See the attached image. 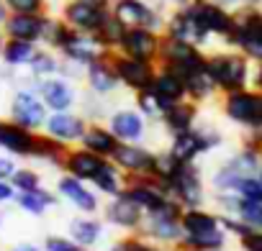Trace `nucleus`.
Instances as JSON below:
<instances>
[{
  "instance_id": "5701e85b",
  "label": "nucleus",
  "mask_w": 262,
  "mask_h": 251,
  "mask_svg": "<svg viewBox=\"0 0 262 251\" xmlns=\"http://www.w3.org/2000/svg\"><path fill=\"white\" fill-rule=\"evenodd\" d=\"M149 90H152V92H155V97L160 100L162 110H170L175 103H180V100H185V97H188V95H185V80H183L178 72L165 69V67H160V69H157V74H155V80H152Z\"/></svg>"
},
{
  "instance_id": "c756f323",
  "label": "nucleus",
  "mask_w": 262,
  "mask_h": 251,
  "mask_svg": "<svg viewBox=\"0 0 262 251\" xmlns=\"http://www.w3.org/2000/svg\"><path fill=\"white\" fill-rule=\"evenodd\" d=\"M90 185L100 192V195H108V197H116V195H121L123 190H126V185H128V177L111 162V159H105V164L98 169V174L90 180Z\"/></svg>"
},
{
  "instance_id": "72a5a7b5",
  "label": "nucleus",
  "mask_w": 262,
  "mask_h": 251,
  "mask_svg": "<svg viewBox=\"0 0 262 251\" xmlns=\"http://www.w3.org/2000/svg\"><path fill=\"white\" fill-rule=\"evenodd\" d=\"M226 164L239 174V177H247V174H257L259 164H262V149L254 146V144H247L242 141V146L226 159Z\"/></svg>"
},
{
  "instance_id": "f704fd0d",
  "label": "nucleus",
  "mask_w": 262,
  "mask_h": 251,
  "mask_svg": "<svg viewBox=\"0 0 262 251\" xmlns=\"http://www.w3.org/2000/svg\"><path fill=\"white\" fill-rule=\"evenodd\" d=\"M180 225H183V233H208V231L221 228V220H219V215H213L203 208H183Z\"/></svg>"
},
{
  "instance_id": "e2e57ef3",
  "label": "nucleus",
  "mask_w": 262,
  "mask_h": 251,
  "mask_svg": "<svg viewBox=\"0 0 262 251\" xmlns=\"http://www.w3.org/2000/svg\"><path fill=\"white\" fill-rule=\"evenodd\" d=\"M257 177H259V182H262V164H259V169H257Z\"/></svg>"
},
{
  "instance_id": "2f4dec72",
  "label": "nucleus",
  "mask_w": 262,
  "mask_h": 251,
  "mask_svg": "<svg viewBox=\"0 0 262 251\" xmlns=\"http://www.w3.org/2000/svg\"><path fill=\"white\" fill-rule=\"evenodd\" d=\"M167 152L172 154V159L178 162H195L198 157H203V144H201V136L195 129L185 131V134H175L170 136V144H167Z\"/></svg>"
},
{
  "instance_id": "2eb2a0df",
  "label": "nucleus",
  "mask_w": 262,
  "mask_h": 251,
  "mask_svg": "<svg viewBox=\"0 0 262 251\" xmlns=\"http://www.w3.org/2000/svg\"><path fill=\"white\" fill-rule=\"evenodd\" d=\"M105 123L113 131V136L126 144H144V139L149 134V120L137 108H116L108 113Z\"/></svg>"
},
{
  "instance_id": "4d7b16f0",
  "label": "nucleus",
  "mask_w": 262,
  "mask_h": 251,
  "mask_svg": "<svg viewBox=\"0 0 262 251\" xmlns=\"http://www.w3.org/2000/svg\"><path fill=\"white\" fill-rule=\"evenodd\" d=\"M162 3H167L170 8H183V6L190 3V0H162Z\"/></svg>"
},
{
  "instance_id": "6e6552de",
  "label": "nucleus",
  "mask_w": 262,
  "mask_h": 251,
  "mask_svg": "<svg viewBox=\"0 0 262 251\" xmlns=\"http://www.w3.org/2000/svg\"><path fill=\"white\" fill-rule=\"evenodd\" d=\"M111 62L116 67V74L121 80V87L128 92H142L152 85L160 64L152 59H139V57H128L121 52H111Z\"/></svg>"
},
{
  "instance_id": "603ef678",
  "label": "nucleus",
  "mask_w": 262,
  "mask_h": 251,
  "mask_svg": "<svg viewBox=\"0 0 262 251\" xmlns=\"http://www.w3.org/2000/svg\"><path fill=\"white\" fill-rule=\"evenodd\" d=\"M113 251H157V248H152V246H147V243H142L137 238H128V241H121Z\"/></svg>"
},
{
  "instance_id": "c9c22d12",
  "label": "nucleus",
  "mask_w": 262,
  "mask_h": 251,
  "mask_svg": "<svg viewBox=\"0 0 262 251\" xmlns=\"http://www.w3.org/2000/svg\"><path fill=\"white\" fill-rule=\"evenodd\" d=\"M70 36H72V29L62 21V16L57 13H47V23H44V34H41V41H39V46H47V49H54V52H59L67 41H70Z\"/></svg>"
},
{
  "instance_id": "680f3d73",
  "label": "nucleus",
  "mask_w": 262,
  "mask_h": 251,
  "mask_svg": "<svg viewBox=\"0 0 262 251\" xmlns=\"http://www.w3.org/2000/svg\"><path fill=\"white\" fill-rule=\"evenodd\" d=\"M3 44H6V34H3V29H0V49H3Z\"/></svg>"
},
{
  "instance_id": "4be33fe9",
  "label": "nucleus",
  "mask_w": 262,
  "mask_h": 251,
  "mask_svg": "<svg viewBox=\"0 0 262 251\" xmlns=\"http://www.w3.org/2000/svg\"><path fill=\"white\" fill-rule=\"evenodd\" d=\"M47 23V13H11L8 21L3 23L6 39H21V41H41Z\"/></svg>"
},
{
  "instance_id": "c03bdc74",
  "label": "nucleus",
  "mask_w": 262,
  "mask_h": 251,
  "mask_svg": "<svg viewBox=\"0 0 262 251\" xmlns=\"http://www.w3.org/2000/svg\"><path fill=\"white\" fill-rule=\"evenodd\" d=\"M234 192L242 197V200H254V203H262V182L257 174H247V177H239L236 185H234Z\"/></svg>"
},
{
  "instance_id": "1a4fd4ad",
  "label": "nucleus",
  "mask_w": 262,
  "mask_h": 251,
  "mask_svg": "<svg viewBox=\"0 0 262 251\" xmlns=\"http://www.w3.org/2000/svg\"><path fill=\"white\" fill-rule=\"evenodd\" d=\"M108 13V3H90V0H64L59 6L62 21L77 34H98Z\"/></svg>"
},
{
  "instance_id": "4468645a",
  "label": "nucleus",
  "mask_w": 262,
  "mask_h": 251,
  "mask_svg": "<svg viewBox=\"0 0 262 251\" xmlns=\"http://www.w3.org/2000/svg\"><path fill=\"white\" fill-rule=\"evenodd\" d=\"M180 215H183V205L170 200L167 205H162L160 210H149L142 218V228L147 236L157 238V241H180L183 238V225H180Z\"/></svg>"
},
{
  "instance_id": "a211bd4d",
  "label": "nucleus",
  "mask_w": 262,
  "mask_h": 251,
  "mask_svg": "<svg viewBox=\"0 0 262 251\" xmlns=\"http://www.w3.org/2000/svg\"><path fill=\"white\" fill-rule=\"evenodd\" d=\"M59 54H62L64 62L85 69V67H90L93 62H98L100 57H105L111 52L100 44V39L95 34H77V31H72L70 41L59 49Z\"/></svg>"
},
{
  "instance_id": "0e129e2a",
  "label": "nucleus",
  "mask_w": 262,
  "mask_h": 251,
  "mask_svg": "<svg viewBox=\"0 0 262 251\" xmlns=\"http://www.w3.org/2000/svg\"><path fill=\"white\" fill-rule=\"evenodd\" d=\"M90 3H111V0H90Z\"/></svg>"
},
{
  "instance_id": "dca6fc26",
  "label": "nucleus",
  "mask_w": 262,
  "mask_h": 251,
  "mask_svg": "<svg viewBox=\"0 0 262 251\" xmlns=\"http://www.w3.org/2000/svg\"><path fill=\"white\" fill-rule=\"evenodd\" d=\"M123 192L134 200L144 213L160 210L162 205H167L172 200L170 192H167V185L160 177H155V174H149V177H128V185H126Z\"/></svg>"
},
{
  "instance_id": "e433bc0d",
  "label": "nucleus",
  "mask_w": 262,
  "mask_h": 251,
  "mask_svg": "<svg viewBox=\"0 0 262 251\" xmlns=\"http://www.w3.org/2000/svg\"><path fill=\"white\" fill-rule=\"evenodd\" d=\"M67 149H70L67 144H62V141L47 136L44 131H39V134H36V146H34V157H31V159H41V162H47V164H52V167H62Z\"/></svg>"
},
{
  "instance_id": "09e8293b",
  "label": "nucleus",
  "mask_w": 262,
  "mask_h": 251,
  "mask_svg": "<svg viewBox=\"0 0 262 251\" xmlns=\"http://www.w3.org/2000/svg\"><path fill=\"white\" fill-rule=\"evenodd\" d=\"M47 251H85L75 238H64V236H49L47 238Z\"/></svg>"
},
{
  "instance_id": "6ab92c4d",
  "label": "nucleus",
  "mask_w": 262,
  "mask_h": 251,
  "mask_svg": "<svg viewBox=\"0 0 262 251\" xmlns=\"http://www.w3.org/2000/svg\"><path fill=\"white\" fill-rule=\"evenodd\" d=\"M82 80L90 95L95 97H111L121 90V80L116 74V67L111 62V54L100 57L98 62H93L90 67L82 69Z\"/></svg>"
},
{
  "instance_id": "052dcab7",
  "label": "nucleus",
  "mask_w": 262,
  "mask_h": 251,
  "mask_svg": "<svg viewBox=\"0 0 262 251\" xmlns=\"http://www.w3.org/2000/svg\"><path fill=\"white\" fill-rule=\"evenodd\" d=\"M244 6H262V0H244Z\"/></svg>"
},
{
  "instance_id": "aec40b11",
  "label": "nucleus",
  "mask_w": 262,
  "mask_h": 251,
  "mask_svg": "<svg viewBox=\"0 0 262 251\" xmlns=\"http://www.w3.org/2000/svg\"><path fill=\"white\" fill-rule=\"evenodd\" d=\"M34 146H36V131H29L24 126H18L16 120H3L0 118V149L11 157H21V159H31L34 157Z\"/></svg>"
},
{
  "instance_id": "412c9836",
  "label": "nucleus",
  "mask_w": 262,
  "mask_h": 251,
  "mask_svg": "<svg viewBox=\"0 0 262 251\" xmlns=\"http://www.w3.org/2000/svg\"><path fill=\"white\" fill-rule=\"evenodd\" d=\"M160 46H162V31H155V29H126L118 52L128 54V57L157 62Z\"/></svg>"
},
{
  "instance_id": "0eeeda50",
  "label": "nucleus",
  "mask_w": 262,
  "mask_h": 251,
  "mask_svg": "<svg viewBox=\"0 0 262 251\" xmlns=\"http://www.w3.org/2000/svg\"><path fill=\"white\" fill-rule=\"evenodd\" d=\"M8 118L16 120L18 126H24V129L29 131H44V123L49 118V108L44 105L41 95L36 92L34 82L31 85H24L13 92L11 97V105H8Z\"/></svg>"
},
{
  "instance_id": "a19ab883",
  "label": "nucleus",
  "mask_w": 262,
  "mask_h": 251,
  "mask_svg": "<svg viewBox=\"0 0 262 251\" xmlns=\"http://www.w3.org/2000/svg\"><path fill=\"white\" fill-rule=\"evenodd\" d=\"M123 34H126V26L108 13V18L103 21V26L98 29L95 36L100 39V44H103L108 52H118V46H121V41H123Z\"/></svg>"
},
{
  "instance_id": "49530a36",
  "label": "nucleus",
  "mask_w": 262,
  "mask_h": 251,
  "mask_svg": "<svg viewBox=\"0 0 262 251\" xmlns=\"http://www.w3.org/2000/svg\"><path fill=\"white\" fill-rule=\"evenodd\" d=\"M195 131H198V136H201V144H203V152H206V154L213 152V149H219V146L224 144V134L216 129V126H211V123H198Z\"/></svg>"
},
{
  "instance_id": "7c9ffc66",
  "label": "nucleus",
  "mask_w": 262,
  "mask_h": 251,
  "mask_svg": "<svg viewBox=\"0 0 262 251\" xmlns=\"http://www.w3.org/2000/svg\"><path fill=\"white\" fill-rule=\"evenodd\" d=\"M185 95H188V100H193L198 105H203V103H208L211 97L219 95V87H216V82H213V77L206 67H201V69H195L185 77Z\"/></svg>"
},
{
  "instance_id": "864d4df0",
  "label": "nucleus",
  "mask_w": 262,
  "mask_h": 251,
  "mask_svg": "<svg viewBox=\"0 0 262 251\" xmlns=\"http://www.w3.org/2000/svg\"><path fill=\"white\" fill-rule=\"evenodd\" d=\"M16 200V187L11 180H0V203H11Z\"/></svg>"
},
{
  "instance_id": "f3484780",
  "label": "nucleus",
  "mask_w": 262,
  "mask_h": 251,
  "mask_svg": "<svg viewBox=\"0 0 262 251\" xmlns=\"http://www.w3.org/2000/svg\"><path fill=\"white\" fill-rule=\"evenodd\" d=\"M88 118L77 110H62V113H49L47 123H44V134L67 144V146H77L88 131Z\"/></svg>"
},
{
  "instance_id": "37998d69",
  "label": "nucleus",
  "mask_w": 262,
  "mask_h": 251,
  "mask_svg": "<svg viewBox=\"0 0 262 251\" xmlns=\"http://www.w3.org/2000/svg\"><path fill=\"white\" fill-rule=\"evenodd\" d=\"M234 215H236L239 220H244L249 228H262V203L242 200V197H239V205H236Z\"/></svg>"
},
{
  "instance_id": "6e6d98bb",
  "label": "nucleus",
  "mask_w": 262,
  "mask_h": 251,
  "mask_svg": "<svg viewBox=\"0 0 262 251\" xmlns=\"http://www.w3.org/2000/svg\"><path fill=\"white\" fill-rule=\"evenodd\" d=\"M8 16H11V11L6 6V0H0V29H3V23L8 21Z\"/></svg>"
},
{
  "instance_id": "a18cd8bd",
  "label": "nucleus",
  "mask_w": 262,
  "mask_h": 251,
  "mask_svg": "<svg viewBox=\"0 0 262 251\" xmlns=\"http://www.w3.org/2000/svg\"><path fill=\"white\" fill-rule=\"evenodd\" d=\"M11 182H13L16 192H29V190L41 187V174H39L36 169H31V167H18V169L13 172Z\"/></svg>"
},
{
  "instance_id": "ddd939ff",
  "label": "nucleus",
  "mask_w": 262,
  "mask_h": 251,
  "mask_svg": "<svg viewBox=\"0 0 262 251\" xmlns=\"http://www.w3.org/2000/svg\"><path fill=\"white\" fill-rule=\"evenodd\" d=\"M111 162L126 174V177H149L155 174V164H157V152H152L144 144H126L118 141Z\"/></svg>"
},
{
  "instance_id": "79ce46f5",
  "label": "nucleus",
  "mask_w": 262,
  "mask_h": 251,
  "mask_svg": "<svg viewBox=\"0 0 262 251\" xmlns=\"http://www.w3.org/2000/svg\"><path fill=\"white\" fill-rule=\"evenodd\" d=\"M134 108L152 123V120H160L162 115H165V110H162V105H160V100L155 97V92L147 87V90H142V92H134Z\"/></svg>"
},
{
  "instance_id": "ea45409f",
  "label": "nucleus",
  "mask_w": 262,
  "mask_h": 251,
  "mask_svg": "<svg viewBox=\"0 0 262 251\" xmlns=\"http://www.w3.org/2000/svg\"><path fill=\"white\" fill-rule=\"evenodd\" d=\"M100 233H103V225L98 220H93V218H75L70 223V238H75L82 248L98 243Z\"/></svg>"
},
{
  "instance_id": "69168bd1",
  "label": "nucleus",
  "mask_w": 262,
  "mask_h": 251,
  "mask_svg": "<svg viewBox=\"0 0 262 251\" xmlns=\"http://www.w3.org/2000/svg\"><path fill=\"white\" fill-rule=\"evenodd\" d=\"M49 3H52V0H49ZM57 3H59V6H62V3H64V0H57Z\"/></svg>"
},
{
  "instance_id": "bb28decb",
  "label": "nucleus",
  "mask_w": 262,
  "mask_h": 251,
  "mask_svg": "<svg viewBox=\"0 0 262 251\" xmlns=\"http://www.w3.org/2000/svg\"><path fill=\"white\" fill-rule=\"evenodd\" d=\"M105 218L118 228H139L142 218H144V210L126 192H121V195L111 197V203L105 205Z\"/></svg>"
},
{
  "instance_id": "de8ad7c7",
  "label": "nucleus",
  "mask_w": 262,
  "mask_h": 251,
  "mask_svg": "<svg viewBox=\"0 0 262 251\" xmlns=\"http://www.w3.org/2000/svg\"><path fill=\"white\" fill-rule=\"evenodd\" d=\"M11 13H49V0H6Z\"/></svg>"
},
{
  "instance_id": "5fc2aeb1",
  "label": "nucleus",
  "mask_w": 262,
  "mask_h": 251,
  "mask_svg": "<svg viewBox=\"0 0 262 251\" xmlns=\"http://www.w3.org/2000/svg\"><path fill=\"white\" fill-rule=\"evenodd\" d=\"M249 87H254V90L262 92V62H254L252 64V82H249Z\"/></svg>"
},
{
  "instance_id": "c85d7f7f",
  "label": "nucleus",
  "mask_w": 262,
  "mask_h": 251,
  "mask_svg": "<svg viewBox=\"0 0 262 251\" xmlns=\"http://www.w3.org/2000/svg\"><path fill=\"white\" fill-rule=\"evenodd\" d=\"M39 44L34 41H21V39H6L3 49H0V64L6 69H26L36 54Z\"/></svg>"
},
{
  "instance_id": "4c0bfd02",
  "label": "nucleus",
  "mask_w": 262,
  "mask_h": 251,
  "mask_svg": "<svg viewBox=\"0 0 262 251\" xmlns=\"http://www.w3.org/2000/svg\"><path fill=\"white\" fill-rule=\"evenodd\" d=\"M16 203L21 210L31 213V215H44L47 208H52L57 203V197L44 190V187H36V190H29V192H16Z\"/></svg>"
},
{
  "instance_id": "393cba45",
  "label": "nucleus",
  "mask_w": 262,
  "mask_h": 251,
  "mask_svg": "<svg viewBox=\"0 0 262 251\" xmlns=\"http://www.w3.org/2000/svg\"><path fill=\"white\" fill-rule=\"evenodd\" d=\"M198 115H201V105L185 97V100L175 103L170 110H165L160 123H162V129L170 136H175V134H185V131L195 129V126H198Z\"/></svg>"
},
{
  "instance_id": "13d9d810",
  "label": "nucleus",
  "mask_w": 262,
  "mask_h": 251,
  "mask_svg": "<svg viewBox=\"0 0 262 251\" xmlns=\"http://www.w3.org/2000/svg\"><path fill=\"white\" fill-rule=\"evenodd\" d=\"M13 251H39V248H36L34 243H18V246H16Z\"/></svg>"
},
{
  "instance_id": "473e14b6",
  "label": "nucleus",
  "mask_w": 262,
  "mask_h": 251,
  "mask_svg": "<svg viewBox=\"0 0 262 251\" xmlns=\"http://www.w3.org/2000/svg\"><path fill=\"white\" fill-rule=\"evenodd\" d=\"M62 64H64V59H62L59 52L47 49V46H39L36 54H34V59H31V64L26 69H29L31 80H47V77L62 74Z\"/></svg>"
},
{
  "instance_id": "338daca9",
  "label": "nucleus",
  "mask_w": 262,
  "mask_h": 251,
  "mask_svg": "<svg viewBox=\"0 0 262 251\" xmlns=\"http://www.w3.org/2000/svg\"><path fill=\"white\" fill-rule=\"evenodd\" d=\"M0 225H3V215H0Z\"/></svg>"
},
{
  "instance_id": "f257e3e1",
  "label": "nucleus",
  "mask_w": 262,
  "mask_h": 251,
  "mask_svg": "<svg viewBox=\"0 0 262 251\" xmlns=\"http://www.w3.org/2000/svg\"><path fill=\"white\" fill-rule=\"evenodd\" d=\"M206 69L211 72L219 95L244 90L252 82V62L236 49H213L206 54Z\"/></svg>"
},
{
  "instance_id": "58836bf2",
  "label": "nucleus",
  "mask_w": 262,
  "mask_h": 251,
  "mask_svg": "<svg viewBox=\"0 0 262 251\" xmlns=\"http://www.w3.org/2000/svg\"><path fill=\"white\" fill-rule=\"evenodd\" d=\"M226 241V231L224 228H216V231H208V233H183L180 243L190 251H219Z\"/></svg>"
},
{
  "instance_id": "7ed1b4c3",
  "label": "nucleus",
  "mask_w": 262,
  "mask_h": 251,
  "mask_svg": "<svg viewBox=\"0 0 262 251\" xmlns=\"http://www.w3.org/2000/svg\"><path fill=\"white\" fill-rule=\"evenodd\" d=\"M221 113L224 118L244 131H262V92L254 87L234 90L221 95Z\"/></svg>"
},
{
  "instance_id": "9b49d317",
  "label": "nucleus",
  "mask_w": 262,
  "mask_h": 251,
  "mask_svg": "<svg viewBox=\"0 0 262 251\" xmlns=\"http://www.w3.org/2000/svg\"><path fill=\"white\" fill-rule=\"evenodd\" d=\"M34 87L41 95L49 113L77 110V105H80V92L75 87V80H70V77L54 74V77H47V80H34Z\"/></svg>"
},
{
  "instance_id": "cd10ccee",
  "label": "nucleus",
  "mask_w": 262,
  "mask_h": 251,
  "mask_svg": "<svg viewBox=\"0 0 262 251\" xmlns=\"http://www.w3.org/2000/svg\"><path fill=\"white\" fill-rule=\"evenodd\" d=\"M80 146H85L88 152H93V154H98L103 159H111L116 146H118V139L113 136V131L108 129L105 120H90Z\"/></svg>"
},
{
  "instance_id": "39448f33",
  "label": "nucleus",
  "mask_w": 262,
  "mask_h": 251,
  "mask_svg": "<svg viewBox=\"0 0 262 251\" xmlns=\"http://www.w3.org/2000/svg\"><path fill=\"white\" fill-rule=\"evenodd\" d=\"M206 54H208L206 49H201V46H195V44H190V41L170 39V36L162 34V46H160L157 64L165 67V69L178 72V74L185 80L190 72L206 67Z\"/></svg>"
},
{
  "instance_id": "8fccbe9b",
  "label": "nucleus",
  "mask_w": 262,
  "mask_h": 251,
  "mask_svg": "<svg viewBox=\"0 0 262 251\" xmlns=\"http://www.w3.org/2000/svg\"><path fill=\"white\" fill-rule=\"evenodd\" d=\"M239 241H242L244 251H262V228H252V231H247Z\"/></svg>"
},
{
  "instance_id": "423d86ee",
  "label": "nucleus",
  "mask_w": 262,
  "mask_h": 251,
  "mask_svg": "<svg viewBox=\"0 0 262 251\" xmlns=\"http://www.w3.org/2000/svg\"><path fill=\"white\" fill-rule=\"evenodd\" d=\"M167 192L175 203H180L183 208H201L206 190H203V174L201 167L195 162H180L175 167V172L165 180Z\"/></svg>"
},
{
  "instance_id": "3c124183",
  "label": "nucleus",
  "mask_w": 262,
  "mask_h": 251,
  "mask_svg": "<svg viewBox=\"0 0 262 251\" xmlns=\"http://www.w3.org/2000/svg\"><path fill=\"white\" fill-rule=\"evenodd\" d=\"M16 169L18 167H16V162H13L11 154H0V180H11Z\"/></svg>"
},
{
  "instance_id": "b1692460",
  "label": "nucleus",
  "mask_w": 262,
  "mask_h": 251,
  "mask_svg": "<svg viewBox=\"0 0 262 251\" xmlns=\"http://www.w3.org/2000/svg\"><path fill=\"white\" fill-rule=\"evenodd\" d=\"M103 164H105L103 157H98V154H93V152H88L85 146L77 144V146H70L67 149L64 162H62V169H64V174H72V177H77L82 182H90Z\"/></svg>"
},
{
  "instance_id": "774afa93",
  "label": "nucleus",
  "mask_w": 262,
  "mask_h": 251,
  "mask_svg": "<svg viewBox=\"0 0 262 251\" xmlns=\"http://www.w3.org/2000/svg\"><path fill=\"white\" fill-rule=\"evenodd\" d=\"M0 82H3V77H0Z\"/></svg>"
},
{
  "instance_id": "f8f14e48",
  "label": "nucleus",
  "mask_w": 262,
  "mask_h": 251,
  "mask_svg": "<svg viewBox=\"0 0 262 251\" xmlns=\"http://www.w3.org/2000/svg\"><path fill=\"white\" fill-rule=\"evenodd\" d=\"M165 36L170 39H180V41H190L201 49H206L213 39L203 31L201 21L195 18V13L190 11V6H183V8H170V13L165 16V29H162Z\"/></svg>"
},
{
  "instance_id": "a878e982",
  "label": "nucleus",
  "mask_w": 262,
  "mask_h": 251,
  "mask_svg": "<svg viewBox=\"0 0 262 251\" xmlns=\"http://www.w3.org/2000/svg\"><path fill=\"white\" fill-rule=\"evenodd\" d=\"M57 192H59L67 203H72L77 210H82V213H95V210H98V195H95L82 180H77V177H72V174L59 177Z\"/></svg>"
},
{
  "instance_id": "20e7f679",
  "label": "nucleus",
  "mask_w": 262,
  "mask_h": 251,
  "mask_svg": "<svg viewBox=\"0 0 262 251\" xmlns=\"http://www.w3.org/2000/svg\"><path fill=\"white\" fill-rule=\"evenodd\" d=\"M108 11L126 29H165V8L160 0H111Z\"/></svg>"
},
{
  "instance_id": "bf43d9fd",
  "label": "nucleus",
  "mask_w": 262,
  "mask_h": 251,
  "mask_svg": "<svg viewBox=\"0 0 262 251\" xmlns=\"http://www.w3.org/2000/svg\"><path fill=\"white\" fill-rule=\"evenodd\" d=\"M219 3H224L229 8H239V6H244V0H219Z\"/></svg>"
},
{
  "instance_id": "f03ea898",
  "label": "nucleus",
  "mask_w": 262,
  "mask_h": 251,
  "mask_svg": "<svg viewBox=\"0 0 262 251\" xmlns=\"http://www.w3.org/2000/svg\"><path fill=\"white\" fill-rule=\"evenodd\" d=\"M224 44L242 52L252 64L262 62V6L234 8V29Z\"/></svg>"
},
{
  "instance_id": "9d476101",
  "label": "nucleus",
  "mask_w": 262,
  "mask_h": 251,
  "mask_svg": "<svg viewBox=\"0 0 262 251\" xmlns=\"http://www.w3.org/2000/svg\"><path fill=\"white\" fill-rule=\"evenodd\" d=\"M188 6L211 39H221V41L229 39L234 29V8L219 3V0H190Z\"/></svg>"
}]
</instances>
